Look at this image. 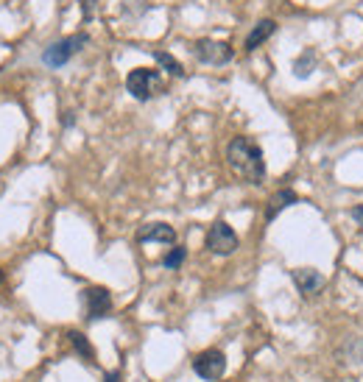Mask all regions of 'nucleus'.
<instances>
[{"label": "nucleus", "mask_w": 363, "mask_h": 382, "mask_svg": "<svg viewBox=\"0 0 363 382\" xmlns=\"http://www.w3.org/2000/svg\"><path fill=\"white\" fill-rule=\"evenodd\" d=\"M227 162L232 167V173H238L241 178H246L249 184H260L266 178V159H263V148L249 140V137H235L227 145Z\"/></svg>", "instance_id": "1"}, {"label": "nucleus", "mask_w": 363, "mask_h": 382, "mask_svg": "<svg viewBox=\"0 0 363 382\" xmlns=\"http://www.w3.org/2000/svg\"><path fill=\"white\" fill-rule=\"evenodd\" d=\"M126 90L137 101H148V98H154V95L162 92V76L156 70H148V67H134L126 76Z\"/></svg>", "instance_id": "2"}, {"label": "nucleus", "mask_w": 363, "mask_h": 382, "mask_svg": "<svg viewBox=\"0 0 363 382\" xmlns=\"http://www.w3.org/2000/svg\"><path fill=\"white\" fill-rule=\"evenodd\" d=\"M81 45H87V34H76V37H65V40H59V42H54L51 48H45V53H42V62L48 65V67H62V65H67L79 51H81Z\"/></svg>", "instance_id": "3"}, {"label": "nucleus", "mask_w": 363, "mask_h": 382, "mask_svg": "<svg viewBox=\"0 0 363 382\" xmlns=\"http://www.w3.org/2000/svg\"><path fill=\"white\" fill-rule=\"evenodd\" d=\"M207 249H210L213 254H221V257L232 254V251L238 249V235H235V229H232L227 221H216V224L210 226V232H207Z\"/></svg>", "instance_id": "4"}, {"label": "nucleus", "mask_w": 363, "mask_h": 382, "mask_svg": "<svg viewBox=\"0 0 363 382\" xmlns=\"http://www.w3.org/2000/svg\"><path fill=\"white\" fill-rule=\"evenodd\" d=\"M193 53L204 65H227L235 56V51H232L229 42H216V40H199L193 45Z\"/></svg>", "instance_id": "5"}, {"label": "nucleus", "mask_w": 363, "mask_h": 382, "mask_svg": "<svg viewBox=\"0 0 363 382\" xmlns=\"http://www.w3.org/2000/svg\"><path fill=\"white\" fill-rule=\"evenodd\" d=\"M193 371H196L202 379H218V376H224V371H227V357H224V351H218V349L202 351V354L193 360Z\"/></svg>", "instance_id": "6"}, {"label": "nucleus", "mask_w": 363, "mask_h": 382, "mask_svg": "<svg viewBox=\"0 0 363 382\" xmlns=\"http://www.w3.org/2000/svg\"><path fill=\"white\" fill-rule=\"evenodd\" d=\"M84 304H87V315L92 321L98 318H106L109 310H112V296L106 288H87L84 290Z\"/></svg>", "instance_id": "7"}, {"label": "nucleus", "mask_w": 363, "mask_h": 382, "mask_svg": "<svg viewBox=\"0 0 363 382\" xmlns=\"http://www.w3.org/2000/svg\"><path fill=\"white\" fill-rule=\"evenodd\" d=\"M291 276H293V285L299 288V293L313 296V293H318L324 288V276L316 268H296Z\"/></svg>", "instance_id": "8"}, {"label": "nucleus", "mask_w": 363, "mask_h": 382, "mask_svg": "<svg viewBox=\"0 0 363 382\" xmlns=\"http://www.w3.org/2000/svg\"><path fill=\"white\" fill-rule=\"evenodd\" d=\"M137 240L140 243H168L170 246V243H176V232L168 224H148L137 232Z\"/></svg>", "instance_id": "9"}, {"label": "nucleus", "mask_w": 363, "mask_h": 382, "mask_svg": "<svg viewBox=\"0 0 363 382\" xmlns=\"http://www.w3.org/2000/svg\"><path fill=\"white\" fill-rule=\"evenodd\" d=\"M274 31H277V23H274V20H260V23L252 28V34L246 37V51L260 48V45H263Z\"/></svg>", "instance_id": "10"}, {"label": "nucleus", "mask_w": 363, "mask_h": 382, "mask_svg": "<svg viewBox=\"0 0 363 382\" xmlns=\"http://www.w3.org/2000/svg\"><path fill=\"white\" fill-rule=\"evenodd\" d=\"M296 201H299V199H296L293 190H280V193H274V196H271V201H268L266 218H268V221H274L280 210H285V207H291V204H296Z\"/></svg>", "instance_id": "11"}, {"label": "nucleus", "mask_w": 363, "mask_h": 382, "mask_svg": "<svg viewBox=\"0 0 363 382\" xmlns=\"http://www.w3.org/2000/svg\"><path fill=\"white\" fill-rule=\"evenodd\" d=\"M154 59H156V62H159V65H162V67H165L170 76H179V78L185 76V67H182V65H179V62H176L170 53H165V51H154Z\"/></svg>", "instance_id": "12"}, {"label": "nucleus", "mask_w": 363, "mask_h": 382, "mask_svg": "<svg viewBox=\"0 0 363 382\" xmlns=\"http://www.w3.org/2000/svg\"><path fill=\"white\" fill-rule=\"evenodd\" d=\"M70 338V343H73V349L81 354V357H87V360H92V346H90V340L81 335V332H70L67 335Z\"/></svg>", "instance_id": "13"}, {"label": "nucleus", "mask_w": 363, "mask_h": 382, "mask_svg": "<svg viewBox=\"0 0 363 382\" xmlns=\"http://www.w3.org/2000/svg\"><path fill=\"white\" fill-rule=\"evenodd\" d=\"M185 257H188V251H185V249H179V246H176V249H170V251L165 254V260H162V265H165V268H170V271H176V268L182 265V263H185Z\"/></svg>", "instance_id": "14"}, {"label": "nucleus", "mask_w": 363, "mask_h": 382, "mask_svg": "<svg viewBox=\"0 0 363 382\" xmlns=\"http://www.w3.org/2000/svg\"><path fill=\"white\" fill-rule=\"evenodd\" d=\"M313 51H307V59L302 56V59H296V65H293V73L299 76V78H305V76H310V65H313Z\"/></svg>", "instance_id": "15"}, {"label": "nucleus", "mask_w": 363, "mask_h": 382, "mask_svg": "<svg viewBox=\"0 0 363 382\" xmlns=\"http://www.w3.org/2000/svg\"><path fill=\"white\" fill-rule=\"evenodd\" d=\"M352 218H355V221H357L360 226H363V204H357V207H352Z\"/></svg>", "instance_id": "16"}, {"label": "nucleus", "mask_w": 363, "mask_h": 382, "mask_svg": "<svg viewBox=\"0 0 363 382\" xmlns=\"http://www.w3.org/2000/svg\"><path fill=\"white\" fill-rule=\"evenodd\" d=\"M104 382H120V371H109V374L104 376Z\"/></svg>", "instance_id": "17"}, {"label": "nucleus", "mask_w": 363, "mask_h": 382, "mask_svg": "<svg viewBox=\"0 0 363 382\" xmlns=\"http://www.w3.org/2000/svg\"><path fill=\"white\" fill-rule=\"evenodd\" d=\"M0 282H3V271H0Z\"/></svg>", "instance_id": "18"}]
</instances>
